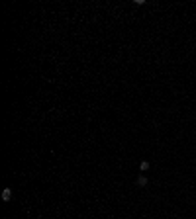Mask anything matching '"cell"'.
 Here are the masks:
<instances>
[{
    "label": "cell",
    "mask_w": 196,
    "mask_h": 219,
    "mask_svg": "<svg viewBox=\"0 0 196 219\" xmlns=\"http://www.w3.org/2000/svg\"><path fill=\"white\" fill-rule=\"evenodd\" d=\"M137 184H139V186H147V178H145V176H137Z\"/></svg>",
    "instance_id": "cell-3"
},
{
    "label": "cell",
    "mask_w": 196,
    "mask_h": 219,
    "mask_svg": "<svg viewBox=\"0 0 196 219\" xmlns=\"http://www.w3.org/2000/svg\"><path fill=\"white\" fill-rule=\"evenodd\" d=\"M2 200H4V201H10V200H12V190H10V188H4V190H2Z\"/></svg>",
    "instance_id": "cell-1"
},
{
    "label": "cell",
    "mask_w": 196,
    "mask_h": 219,
    "mask_svg": "<svg viewBox=\"0 0 196 219\" xmlns=\"http://www.w3.org/2000/svg\"><path fill=\"white\" fill-rule=\"evenodd\" d=\"M149 166H151V164L147 162V161H143V162L139 164V170H141V172H145V170H149Z\"/></svg>",
    "instance_id": "cell-2"
}]
</instances>
